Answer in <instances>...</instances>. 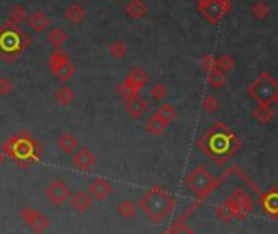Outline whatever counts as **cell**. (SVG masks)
<instances>
[{
    "label": "cell",
    "instance_id": "obj_36",
    "mask_svg": "<svg viewBox=\"0 0 278 234\" xmlns=\"http://www.w3.org/2000/svg\"><path fill=\"white\" fill-rule=\"evenodd\" d=\"M234 64H236V61H234V57L229 56V54H223L221 57L218 59V69H221L223 72H228L234 68Z\"/></svg>",
    "mask_w": 278,
    "mask_h": 234
},
{
    "label": "cell",
    "instance_id": "obj_2",
    "mask_svg": "<svg viewBox=\"0 0 278 234\" xmlns=\"http://www.w3.org/2000/svg\"><path fill=\"white\" fill-rule=\"evenodd\" d=\"M175 208V198L159 185H152L139 200V210L152 223H162Z\"/></svg>",
    "mask_w": 278,
    "mask_h": 234
},
{
    "label": "cell",
    "instance_id": "obj_1",
    "mask_svg": "<svg viewBox=\"0 0 278 234\" xmlns=\"http://www.w3.org/2000/svg\"><path fill=\"white\" fill-rule=\"evenodd\" d=\"M196 146L206 152L215 162L223 164L240 148V141L228 126L218 123L196 143Z\"/></svg>",
    "mask_w": 278,
    "mask_h": 234
},
{
    "label": "cell",
    "instance_id": "obj_22",
    "mask_svg": "<svg viewBox=\"0 0 278 234\" xmlns=\"http://www.w3.org/2000/svg\"><path fill=\"white\" fill-rule=\"evenodd\" d=\"M51 72L61 80V82H67V80L76 74V65L71 61H65L59 65H56L54 69H51Z\"/></svg>",
    "mask_w": 278,
    "mask_h": 234
},
{
    "label": "cell",
    "instance_id": "obj_16",
    "mask_svg": "<svg viewBox=\"0 0 278 234\" xmlns=\"http://www.w3.org/2000/svg\"><path fill=\"white\" fill-rule=\"evenodd\" d=\"M71 207L74 208L77 213H87L92 207V196L89 195V192H84V190H79L74 195L71 196Z\"/></svg>",
    "mask_w": 278,
    "mask_h": 234
},
{
    "label": "cell",
    "instance_id": "obj_28",
    "mask_svg": "<svg viewBox=\"0 0 278 234\" xmlns=\"http://www.w3.org/2000/svg\"><path fill=\"white\" fill-rule=\"evenodd\" d=\"M65 61H71L67 51H64L62 48H56V49H53V53L49 56V69H54L56 65H59Z\"/></svg>",
    "mask_w": 278,
    "mask_h": 234
},
{
    "label": "cell",
    "instance_id": "obj_8",
    "mask_svg": "<svg viewBox=\"0 0 278 234\" xmlns=\"http://www.w3.org/2000/svg\"><path fill=\"white\" fill-rule=\"evenodd\" d=\"M20 218L23 219L28 228H30L36 234H43L51 226L49 218L45 216L43 213H40V211H36L31 207H23V208H21L20 210Z\"/></svg>",
    "mask_w": 278,
    "mask_h": 234
},
{
    "label": "cell",
    "instance_id": "obj_13",
    "mask_svg": "<svg viewBox=\"0 0 278 234\" xmlns=\"http://www.w3.org/2000/svg\"><path fill=\"white\" fill-rule=\"evenodd\" d=\"M112 190H113V187L107 179L95 177L89 184V190H87V192H89V195L93 196L95 200H103L110 193H112Z\"/></svg>",
    "mask_w": 278,
    "mask_h": 234
},
{
    "label": "cell",
    "instance_id": "obj_32",
    "mask_svg": "<svg viewBox=\"0 0 278 234\" xmlns=\"http://www.w3.org/2000/svg\"><path fill=\"white\" fill-rule=\"evenodd\" d=\"M28 18V12L25 10V7H21V5H15V7H12V10H10V21L12 23H15V25H20V23H23V21H26Z\"/></svg>",
    "mask_w": 278,
    "mask_h": 234
},
{
    "label": "cell",
    "instance_id": "obj_41",
    "mask_svg": "<svg viewBox=\"0 0 278 234\" xmlns=\"http://www.w3.org/2000/svg\"><path fill=\"white\" fill-rule=\"evenodd\" d=\"M195 2H196V5H203V4L210 2V0H195Z\"/></svg>",
    "mask_w": 278,
    "mask_h": 234
},
{
    "label": "cell",
    "instance_id": "obj_19",
    "mask_svg": "<svg viewBox=\"0 0 278 234\" xmlns=\"http://www.w3.org/2000/svg\"><path fill=\"white\" fill-rule=\"evenodd\" d=\"M169 125L170 123H167L165 120L159 118L157 115H152L151 118L146 121V131L152 136H160L167 128H169Z\"/></svg>",
    "mask_w": 278,
    "mask_h": 234
},
{
    "label": "cell",
    "instance_id": "obj_23",
    "mask_svg": "<svg viewBox=\"0 0 278 234\" xmlns=\"http://www.w3.org/2000/svg\"><path fill=\"white\" fill-rule=\"evenodd\" d=\"M252 116L262 125H265V123H270L273 118H275V112L273 108L270 105H265V104H259V107L252 112Z\"/></svg>",
    "mask_w": 278,
    "mask_h": 234
},
{
    "label": "cell",
    "instance_id": "obj_38",
    "mask_svg": "<svg viewBox=\"0 0 278 234\" xmlns=\"http://www.w3.org/2000/svg\"><path fill=\"white\" fill-rule=\"evenodd\" d=\"M118 92H120V95L124 100H128L131 97H134V95H137V92H134L133 89H131V87L126 82H123V84L118 85Z\"/></svg>",
    "mask_w": 278,
    "mask_h": 234
},
{
    "label": "cell",
    "instance_id": "obj_21",
    "mask_svg": "<svg viewBox=\"0 0 278 234\" xmlns=\"http://www.w3.org/2000/svg\"><path fill=\"white\" fill-rule=\"evenodd\" d=\"M67 40H69V35L65 33L62 28H53V30H49L48 35H46V41L54 49L56 48H62Z\"/></svg>",
    "mask_w": 278,
    "mask_h": 234
},
{
    "label": "cell",
    "instance_id": "obj_4",
    "mask_svg": "<svg viewBox=\"0 0 278 234\" xmlns=\"http://www.w3.org/2000/svg\"><path fill=\"white\" fill-rule=\"evenodd\" d=\"M4 151L13 160H18L21 165H26L31 160L38 159V144L26 131H21L17 136H12L4 144Z\"/></svg>",
    "mask_w": 278,
    "mask_h": 234
},
{
    "label": "cell",
    "instance_id": "obj_31",
    "mask_svg": "<svg viewBox=\"0 0 278 234\" xmlns=\"http://www.w3.org/2000/svg\"><path fill=\"white\" fill-rule=\"evenodd\" d=\"M136 211H137V207H136V203L134 202H131V200H124L118 205V215L123 216V218H133L136 215Z\"/></svg>",
    "mask_w": 278,
    "mask_h": 234
},
{
    "label": "cell",
    "instance_id": "obj_7",
    "mask_svg": "<svg viewBox=\"0 0 278 234\" xmlns=\"http://www.w3.org/2000/svg\"><path fill=\"white\" fill-rule=\"evenodd\" d=\"M201 15L206 18L208 23L218 25L224 18V15L231 10V0H210L203 5H196Z\"/></svg>",
    "mask_w": 278,
    "mask_h": 234
},
{
    "label": "cell",
    "instance_id": "obj_6",
    "mask_svg": "<svg viewBox=\"0 0 278 234\" xmlns=\"http://www.w3.org/2000/svg\"><path fill=\"white\" fill-rule=\"evenodd\" d=\"M185 185L190 192H193L200 200H203L218 187V180L206 171L203 164H198L193 171L187 174Z\"/></svg>",
    "mask_w": 278,
    "mask_h": 234
},
{
    "label": "cell",
    "instance_id": "obj_26",
    "mask_svg": "<svg viewBox=\"0 0 278 234\" xmlns=\"http://www.w3.org/2000/svg\"><path fill=\"white\" fill-rule=\"evenodd\" d=\"M154 115H157L159 118L165 120L167 123H172L175 120V116H177V110H175L173 105H170V104H162L156 110Z\"/></svg>",
    "mask_w": 278,
    "mask_h": 234
},
{
    "label": "cell",
    "instance_id": "obj_12",
    "mask_svg": "<svg viewBox=\"0 0 278 234\" xmlns=\"http://www.w3.org/2000/svg\"><path fill=\"white\" fill-rule=\"evenodd\" d=\"M148 108H149L148 100L141 97L139 93L128 98L126 104H124V112H126L129 116H133V118H141V116L148 112Z\"/></svg>",
    "mask_w": 278,
    "mask_h": 234
},
{
    "label": "cell",
    "instance_id": "obj_5",
    "mask_svg": "<svg viewBox=\"0 0 278 234\" xmlns=\"http://www.w3.org/2000/svg\"><path fill=\"white\" fill-rule=\"evenodd\" d=\"M247 95L254 98L257 104L272 105L275 104L276 95H278V82L268 74V72H262L257 79L252 80V84L247 87Z\"/></svg>",
    "mask_w": 278,
    "mask_h": 234
},
{
    "label": "cell",
    "instance_id": "obj_27",
    "mask_svg": "<svg viewBox=\"0 0 278 234\" xmlns=\"http://www.w3.org/2000/svg\"><path fill=\"white\" fill-rule=\"evenodd\" d=\"M263 207L268 211V213H273V211H278V187H275L272 192H268L265 196H263Z\"/></svg>",
    "mask_w": 278,
    "mask_h": 234
},
{
    "label": "cell",
    "instance_id": "obj_3",
    "mask_svg": "<svg viewBox=\"0 0 278 234\" xmlns=\"http://www.w3.org/2000/svg\"><path fill=\"white\" fill-rule=\"evenodd\" d=\"M31 45V38L20 30L18 25L9 20L0 26V57L5 61H15L21 56V51Z\"/></svg>",
    "mask_w": 278,
    "mask_h": 234
},
{
    "label": "cell",
    "instance_id": "obj_42",
    "mask_svg": "<svg viewBox=\"0 0 278 234\" xmlns=\"http://www.w3.org/2000/svg\"><path fill=\"white\" fill-rule=\"evenodd\" d=\"M275 104L278 105V95H276V100H275Z\"/></svg>",
    "mask_w": 278,
    "mask_h": 234
},
{
    "label": "cell",
    "instance_id": "obj_18",
    "mask_svg": "<svg viewBox=\"0 0 278 234\" xmlns=\"http://www.w3.org/2000/svg\"><path fill=\"white\" fill-rule=\"evenodd\" d=\"M26 21H28V26H30L34 33L46 31L48 26H49V17L46 15L45 12H41V10L33 12L31 15L26 18Z\"/></svg>",
    "mask_w": 278,
    "mask_h": 234
},
{
    "label": "cell",
    "instance_id": "obj_17",
    "mask_svg": "<svg viewBox=\"0 0 278 234\" xmlns=\"http://www.w3.org/2000/svg\"><path fill=\"white\" fill-rule=\"evenodd\" d=\"M124 13H126L131 20H143L148 17L149 7L146 5L143 0H129L126 7H124Z\"/></svg>",
    "mask_w": 278,
    "mask_h": 234
},
{
    "label": "cell",
    "instance_id": "obj_39",
    "mask_svg": "<svg viewBox=\"0 0 278 234\" xmlns=\"http://www.w3.org/2000/svg\"><path fill=\"white\" fill-rule=\"evenodd\" d=\"M13 82L7 77H0V95H9L13 90Z\"/></svg>",
    "mask_w": 278,
    "mask_h": 234
},
{
    "label": "cell",
    "instance_id": "obj_33",
    "mask_svg": "<svg viewBox=\"0 0 278 234\" xmlns=\"http://www.w3.org/2000/svg\"><path fill=\"white\" fill-rule=\"evenodd\" d=\"M251 12L257 20H263V18H267V15L270 13V9H268V5L265 2H257V4L252 5Z\"/></svg>",
    "mask_w": 278,
    "mask_h": 234
},
{
    "label": "cell",
    "instance_id": "obj_37",
    "mask_svg": "<svg viewBox=\"0 0 278 234\" xmlns=\"http://www.w3.org/2000/svg\"><path fill=\"white\" fill-rule=\"evenodd\" d=\"M201 65H203V69L206 71V72H211V71L218 69V59L213 54H206L201 59Z\"/></svg>",
    "mask_w": 278,
    "mask_h": 234
},
{
    "label": "cell",
    "instance_id": "obj_9",
    "mask_svg": "<svg viewBox=\"0 0 278 234\" xmlns=\"http://www.w3.org/2000/svg\"><path fill=\"white\" fill-rule=\"evenodd\" d=\"M45 195L46 198L54 203V205H62L64 202H67L71 196H72V192L71 188L65 185V182L62 179H54L51 184L45 188Z\"/></svg>",
    "mask_w": 278,
    "mask_h": 234
},
{
    "label": "cell",
    "instance_id": "obj_11",
    "mask_svg": "<svg viewBox=\"0 0 278 234\" xmlns=\"http://www.w3.org/2000/svg\"><path fill=\"white\" fill-rule=\"evenodd\" d=\"M71 160H72V165H74L77 171L89 172L95 165V162H97V157H95V154L89 148H80L72 152Z\"/></svg>",
    "mask_w": 278,
    "mask_h": 234
},
{
    "label": "cell",
    "instance_id": "obj_20",
    "mask_svg": "<svg viewBox=\"0 0 278 234\" xmlns=\"http://www.w3.org/2000/svg\"><path fill=\"white\" fill-rule=\"evenodd\" d=\"M57 148H59L64 154H72V152L79 148V141L72 133H62L59 136V140H57Z\"/></svg>",
    "mask_w": 278,
    "mask_h": 234
},
{
    "label": "cell",
    "instance_id": "obj_43",
    "mask_svg": "<svg viewBox=\"0 0 278 234\" xmlns=\"http://www.w3.org/2000/svg\"><path fill=\"white\" fill-rule=\"evenodd\" d=\"M0 162H2V154H0Z\"/></svg>",
    "mask_w": 278,
    "mask_h": 234
},
{
    "label": "cell",
    "instance_id": "obj_25",
    "mask_svg": "<svg viewBox=\"0 0 278 234\" xmlns=\"http://www.w3.org/2000/svg\"><path fill=\"white\" fill-rule=\"evenodd\" d=\"M56 100L59 102L62 107H69L72 102L76 100V92L69 85H62L59 90L56 92Z\"/></svg>",
    "mask_w": 278,
    "mask_h": 234
},
{
    "label": "cell",
    "instance_id": "obj_35",
    "mask_svg": "<svg viewBox=\"0 0 278 234\" xmlns=\"http://www.w3.org/2000/svg\"><path fill=\"white\" fill-rule=\"evenodd\" d=\"M167 87L164 85V84H160V82H157V84H154L152 85V89H151V97L154 98L156 102H162L165 97H167Z\"/></svg>",
    "mask_w": 278,
    "mask_h": 234
},
{
    "label": "cell",
    "instance_id": "obj_15",
    "mask_svg": "<svg viewBox=\"0 0 278 234\" xmlns=\"http://www.w3.org/2000/svg\"><path fill=\"white\" fill-rule=\"evenodd\" d=\"M87 17V10H85V7L82 4H79V2H72L67 9L64 10V18L69 21V23H72L74 26L80 25L82 21L85 20Z\"/></svg>",
    "mask_w": 278,
    "mask_h": 234
},
{
    "label": "cell",
    "instance_id": "obj_40",
    "mask_svg": "<svg viewBox=\"0 0 278 234\" xmlns=\"http://www.w3.org/2000/svg\"><path fill=\"white\" fill-rule=\"evenodd\" d=\"M170 234H195L192 229L188 228V226H185V224H177L175 228L172 229V232Z\"/></svg>",
    "mask_w": 278,
    "mask_h": 234
},
{
    "label": "cell",
    "instance_id": "obj_24",
    "mask_svg": "<svg viewBox=\"0 0 278 234\" xmlns=\"http://www.w3.org/2000/svg\"><path fill=\"white\" fill-rule=\"evenodd\" d=\"M108 53L116 61L124 59V57L128 56V46H126V43H124L123 40H115V41H112V43H110V46H108Z\"/></svg>",
    "mask_w": 278,
    "mask_h": 234
},
{
    "label": "cell",
    "instance_id": "obj_34",
    "mask_svg": "<svg viewBox=\"0 0 278 234\" xmlns=\"http://www.w3.org/2000/svg\"><path fill=\"white\" fill-rule=\"evenodd\" d=\"M201 107L206 113L213 115L219 108V102H218V98L215 97V95H208V97H204V100L201 102Z\"/></svg>",
    "mask_w": 278,
    "mask_h": 234
},
{
    "label": "cell",
    "instance_id": "obj_14",
    "mask_svg": "<svg viewBox=\"0 0 278 234\" xmlns=\"http://www.w3.org/2000/svg\"><path fill=\"white\" fill-rule=\"evenodd\" d=\"M148 80H149L148 72H146L143 68H139V65H136L134 69H131L128 72V76H126V79H124V82H126L134 92L139 93V90H141L143 87L148 84Z\"/></svg>",
    "mask_w": 278,
    "mask_h": 234
},
{
    "label": "cell",
    "instance_id": "obj_44",
    "mask_svg": "<svg viewBox=\"0 0 278 234\" xmlns=\"http://www.w3.org/2000/svg\"><path fill=\"white\" fill-rule=\"evenodd\" d=\"M276 187H278V185H276Z\"/></svg>",
    "mask_w": 278,
    "mask_h": 234
},
{
    "label": "cell",
    "instance_id": "obj_10",
    "mask_svg": "<svg viewBox=\"0 0 278 234\" xmlns=\"http://www.w3.org/2000/svg\"><path fill=\"white\" fill-rule=\"evenodd\" d=\"M229 203L234 210V218L237 219H246L247 215L251 213L252 210V203H251V198L242 192L240 188H237L236 192H234L231 196H229Z\"/></svg>",
    "mask_w": 278,
    "mask_h": 234
},
{
    "label": "cell",
    "instance_id": "obj_30",
    "mask_svg": "<svg viewBox=\"0 0 278 234\" xmlns=\"http://www.w3.org/2000/svg\"><path fill=\"white\" fill-rule=\"evenodd\" d=\"M216 216L221 219L223 223H228V221H231V219L234 218V210H232V207H231V203H229V200H226L224 203H221L219 207L216 208Z\"/></svg>",
    "mask_w": 278,
    "mask_h": 234
},
{
    "label": "cell",
    "instance_id": "obj_29",
    "mask_svg": "<svg viewBox=\"0 0 278 234\" xmlns=\"http://www.w3.org/2000/svg\"><path fill=\"white\" fill-rule=\"evenodd\" d=\"M208 84L213 87V89H221V87L226 84V72H223L221 69H215L208 72Z\"/></svg>",
    "mask_w": 278,
    "mask_h": 234
}]
</instances>
